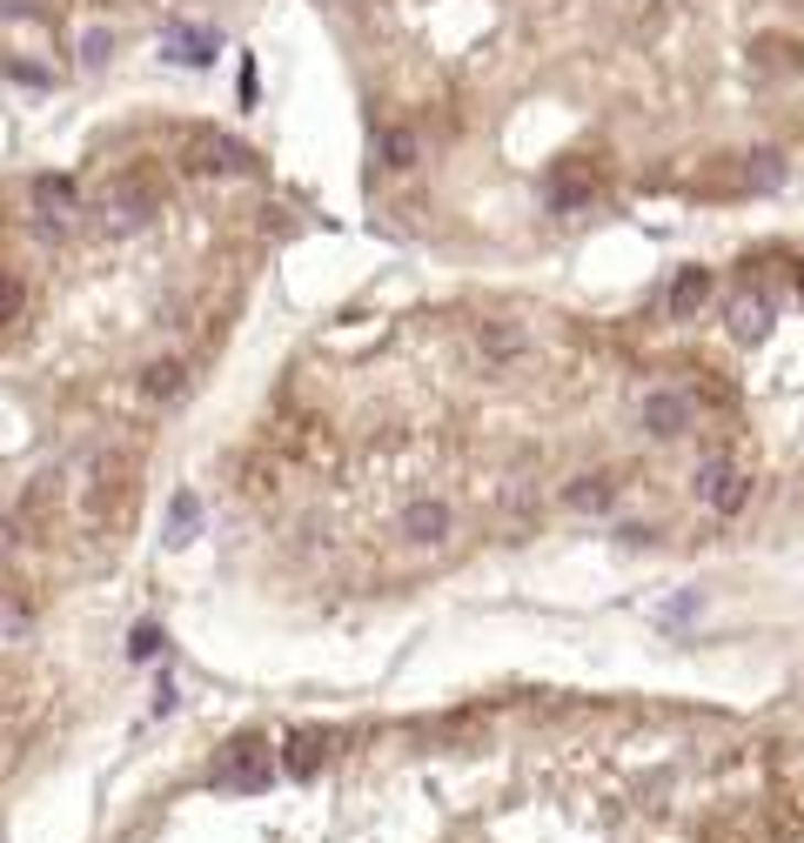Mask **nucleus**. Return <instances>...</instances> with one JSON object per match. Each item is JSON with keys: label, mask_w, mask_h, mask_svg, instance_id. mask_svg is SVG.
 <instances>
[{"label": "nucleus", "mask_w": 804, "mask_h": 843, "mask_svg": "<svg viewBox=\"0 0 804 843\" xmlns=\"http://www.w3.org/2000/svg\"><path fill=\"white\" fill-rule=\"evenodd\" d=\"M275 749H269V736H235L221 756H215V770H208V784L215 790H228V797H262L269 784H275Z\"/></svg>", "instance_id": "f257e3e1"}, {"label": "nucleus", "mask_w": 804, "mask_h": 843, "mask_svg": "<svg viewBox=\"0 0 804 843\" xmlns=\"http://www.w3.org/2000/svg\"><path fill=\"white\" fill-rule=\"evenodd\" d=\"M395 536L402 543H416V549H436L456 536V510L443 495H416V502H402V516H395Z\"/></svg>", "instance_id": "f03ea898"}, {"label": "nucleus", "mask_w": 804, "mask_h": 843, "mask_svg": "<svg viewBox=\"0 0 804 843\" xmlns=\"http://www.w3.org/2000/svg\"><path fill=\"white\" fill-rule=\"evenodd\" d=\"M221 54V34L202 28V21H169L161 28V61H175V67H215Z\"/></svg>", "instance_id": "7ed1b4c3"}, {"label": "nucleus", "mask_w": 804, "mask_h": 843, "mask_svg": "<svg viewBox=\"0 0 804 843\" xmlns=\"http://www.w3.org/2000/svg\"><path fill=\"white\" fill-rule=\"evenodd\" d=\"M148 221H154V188L121 182V188L101 195V228H108V234H141Z\"/></svg>", "instance_id": "20e7f679"}, {"label": "nucleus", "mask_w": 804, "mask_h": 843, "mask_svg": "<svg viewBox=\"0 0 804 843\" xmlns=\"http://www.w3.org/2000/svg\"><path fill=\"white\" fill-rule=\"evenodd\" d=\"M697 495L710 502L717 516H738L745 502H751V482H745V469H731V462H717V456H710V462L697 469Z\"/></svg>", "instance_id": "39448f33"}, {"label": "nucleus", "mask_w": 804, "mask_h": 843, "mask_svg": "<svg viewBox=\"0 0 804 843\" xmlns=\"http://www.w3.org/2000/svg\"><path fill=\"white\" fill-rule=\"evenodd\" d=\"M188 167H195V175H249L256 154L241 141H228V134H195L188 141Z\"/></svg>", "instance_id": "423d86ee"}, {"label": "nucleus", "mask_w": 804, "mask_h": 843, "mask_svg": "<svg viewBox=\"0 0 804 843\" xmlns=\"http://www.w3.org/2000/svg\"><path fill=\"white\" fill-rule=\"evenodd\" d=\"M643 429H651L658 442H671V436H684L691 429V415H697V402L684 395V388H651V395H643Z\"/></svg>", "instance_id": "0eeeda50"}, {"label": "nucleus", "mask_w": 804, "mask_h": 843, "mask_svg": "<svg viewBox=\"0 0 804 843\" xmlns=\"http://www.w3.org/2000/svg\"><path fill=\"white\" fill-rule=\"evenodd\" d=\"M34 215H41V234H67L74 215H80V195L67 175H41L34 182Z\"/></svg>", "instance_id": "6e6552de"}, {"label": "nucleus", "mask_w": 804, "mask_h": 843, "mask_svg": "<svg viewBox=\"0 0 804 843\" xmlns=\"http://www.w3.org/2000/svg\"><path fill=\"white\" fill-rule=\"evenodd\" d=\"M724 321H731L738 342H764V335H771V302L758 288H738L731 302H724Z\"/></svg>", "instance_id": "1a4fd4ad"}, {"label": "nucleus", "mask_w": 804, "mask_h": 843, "mask_svg": "<svg viewBox=\"0 0 804 843\" xmlns=\"http://www.w3.org/2000/svg\"><path fill=\"white\" fill-rule=\"evenodd\" d=\"M563 510H577V516H604V510H617V482H610V475H577L571 489H563Z\"/></svg>", "instance_id": "9d476101"}, {"label": "nucleus", "mask_w": 804, "mask_h": 843, "mask_svg": "<svg viewBox=\"0 0 804 843\" xmlns=\"http://www.w3.org/2000/svg\"><path fill=\"white\" fill-rule=\"evenodd\" d=\"M322 756H329V736H322V730H295V736H289V756H282V770L308 784V777L322 770Z\"/></svg>", "instance_id": "9b49d317"}, {"label": "nucleus", "mask_w": 804, "mask_h": 843, "mask_svg": "<svg viewBox=\"0 0 804 843\" xmlns=\"http://www.w3.org/2000/svg\"><path fill=\"white\" fill-rule=\"evenodd\" d=\"M195 529H202V502H195V489H175V502H169V549H188L195 543Z\"/></svg>", "instance_id": "f8f14e48"}, {"label": "nucleus", "mask_w": 804, "mask_h": 843, "mask_svg": "<svg viewBox=\"0 0 804 843\" xmlns=\"http://www.w3.org/2000/svg\"><path fill=\"white\" fill-rule=\"evenodd\" d=\"M751 195H771V188H784V154L778 147H758V154H745V175H738Z\"/></svg>", "instance_id": "ddd939ff"}, {"label": "nucleus", "mask_w": 804, "mask_h": 843, "mask_svg": "<svg viewBox=\"0 0 804 843\" xmlns=\"http://www.w3.org/2000/svg\"><path fill=\"white\" fill-rule=\"evenodd\" d=\"M141 388H148V402H182L188 395V369L182 362H148L141 369Z\"/></svg>", "instance_id": "4468645a"}, {"label": "nucleus", "mask_w": 804, "mask_h": 843, "mask_svg": "<svg viewBox=\"0 0 804 843\" xmlns=\"http://www.w3.org/2000/svg\"><path fill=\"white\" fill-rule=\"evenodd\" d=\"M416 154H423V141H416L410 128H382V134H376V161L395 167V175H402V167H416Z\"/></svg>", "instance_id": "2eb2a0df"}, {"label": "nucleus", "mask_w": 804, "mask_h": 843, "mask_svg": "<svg viewBox=\"0 0 804 843\" xmlns=\"http://www.w3.org/2000/svg\"><path fill=\"white\" fill-rule=\"evenodd\" d=\"M476 349L490 355V362H510V355H523V328L517 321H482L476 328Z\"/></svg>", "instance_id": "dca6fc26"}, {"label": "nucleus", "mask_w": 804, "mask_h": 843, "mask_svg": "<svg viewBox=\"0 0 804 843\" xmlns=\"http://www.w3.org/2000/svg\"><path fill=\"white\" fill-rule=\"evenodd\" d=\"M704 302H710V269H684L671 282V315H697Z\"/></svg>", "instance_id": "f3484780"}, {"label": "nucleus", "mask_w": 804, "mask_h": 843, "mask_svg": "<svg viewBox=\"0 0 804 843\" xmlns=\"http://www.w3.org/2000/svg\"><path fill=\"white\" fill-rule=\"evenodd\" d=\"M590 175H584V167H571V175H556L550 182V208H577V201H590Z\"/></svg>", "instance_id": "a211bd4d"}, {"label": "nucleus", "mask_w": 804, "mask_h": 843, "mask_svg": "<svg viewBox=\"0 0 804 843\" xmlns=\"http://www.w3.org/2000/svg\"><path fill=\"white\" fill-rule=\"evenodd\" d=\"M691 616H704V596H697V589H684L677 603H664V616H658V623H664V629H684Z\"/></svg>", "instance_id": "6ab92c4d"}, {"label": "nucleus", "mask_w": 804, "mask_h": 843, "mask_svg": "<svg viewBox=\"0 0 804 843\" xmlns=\"http://www.w3.org/2000/svg\"><path fill=\"white\" fill-rule=\"evenodd\" d=\"M161 643H169V636H161V623H141V629L128 636V656H134V663H154V656H161Z\"/></svg>", "instance_id": "aec40b11"}, {"label": "nucleus", "mask_w": 804, "mask_h": 843, "mask_svg": "<svg viewBox=\"0 0 804 843\" xmlns=\"http://www.w3.org/2000/svg\"><path fill=\"white\" fill-rule=\"evenodd\" d=\"M108 54H115V34H101V28H95V34H80V61H88V67H101Z\"/></svg>", "instance_id": "412c9836"}, {"label": "nucleus", "mask_w": 804, "mask_h": 843, "mask_svg": "<svg viewBox=\"0 0 804 843\" xmlns=\"http://www.w3.org/2000/svg\"><path fill=\"white\" fill-rule=\"evenodd\" d=\"M14 315H21V282L0 275V321H14Z\"/></svg>", "instance_id": "4be33fe9"}, {"label": "nucleus", "mask_w": 804, "mask_h": 843, "mask_svg": "<svg viewBox=\"0 0 804 843\" xmlns=\"http://www.w3.org/2000/svg\"><path fill=\"white\" fill-rule=\"evenodd\" d=\"M0 636H28V610L21 603H0Z\"/></svg>", "instance_id": "5701e85b"}, {"label": "nucleus", "mask_w": 804, "mask_h": 843, "mask_svg": "<svg viewBox=\"0 0 804 843\" xmlns=\"http://www.w3.org/2000/svg\"><path fill=\"white\" fill-rule=\"evenodd\" d=\"M797 288H804V269H797Z\"/></svg>", "instance_id": "b1692460"}]
</instances>
